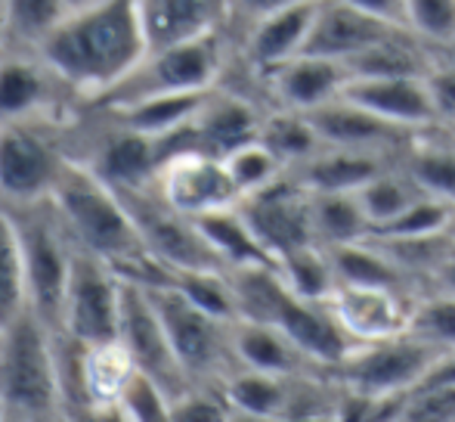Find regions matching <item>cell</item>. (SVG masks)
Listing matches in <instances>:
<instances>
[{"label":"cell","instance_id":"cell-1","mask_svg":"<svg viewBox=\"0 0 455 422\" xmlns=\"http://www.w3.org/2000/svg\"><path fill=\"white\" fill-rule=\"evenodd\" d=\"M37 56L81 106L100 103L149 56L140 0H102L91 10L68 12Z\"/></svg>","mask_w":455,"mask_h":422},{"label":"cell","instance_id":"cell-2","mask_svg":"<svg viewBox=\"0 0 455 422\" xmlns=\"http://www.w3.org/2000/svg\"><path fill=\"white\" fill-rule=\"evenodd\" d=\"M50 199L60 208L81 252L106 261L127 283L146 286V289L171 283V273L149 255L121 196L84 165L68 162L66 174Z\"/></svg>","mask_w":455,"mask_h":422},{"label":"cell","instance_id":"cell-3","mask_svg":"<svg viewBox=\"0 0 455 422\" xmlns=\"http://www.w3.org/2000/svg\"><path fill=\"white\" fill-rule=\"evenodd\" d=\"M0 401L10 422H68L56 336L35 314L4 329Z\"/></svg>","mask_w":455,"mask_h":422},{"label":"cell","instance_id":"cell-4","mask_svg":"<svg viewBox=\"0 0 455 422\" xmlns=\"http://www.w3.org/2000/svg\"><path fill=\"white\" fill-rule=\"evenodd\" d=\"M12 215L22 246L25 283H28V311L47 326L53 336H60V314L66 286L72 277V264L78 246L62 221L53 199L35 202V206L6 208Z\"/></svg>","mask_w":455,"mask_h":422},{"label":"cell","instance_id":"cell-5","mask_svg":"<svg viewBox=\"0 0 455 422\" xmlns=\"http://www.w3.org/2000/svg\"><path fill=\"white\" fill-rule=\"evenodd\" d=\"M440 357H443L440 348L406 332V336L384 338V342L354 345V351L331 369L329 379L347 398L394 404L419 392Z\"/></svg>","mask_w":455,"mask_h":422},{"label":"cell","instance_id":"cell-6","mask_svg":"<svg viewBox=\"0 0 455 422\" xmlns=\"http://www.w3.org/2000/svg\"><path fill=\"white\" fill-rule=\"evenodd\" d=\"M227 28L174 47L152 50L137 72L127 75L112 93L93 106H127L149 97H174V93H208L223 85L227 75Z\"/></svg>","mask_w":455,"mask_h":422},{"label":"cell","instance_id":"cell-7","mask_svg":"<svg viewBox=\"0 0 455 422\" xmlns=\"http://www.w3.org/2000/svg\"><path fill=\"white\" fill-rule=\"evenodd\" d=\"M146 289V286H143ZM162 326L171 338L177 361H180L189 385L220 388L233 373H239L233 354V323L202 311L183 296L177 286H149Z\"/></svg>","mask_w":455,"mask_h":422},{"label":"cell","instance_id":"cell-8","mask_svg":"<svg viewBox=\"0 0 455 422\" xmlns=\"http://www.w3.org/2000/svg\"><path fill=\"white\" fill-rule=\"evenodd\" d=\"M68 125L0 127V206H35L56 193L68 168Z\"/></svg>","mask_w":455,"mask_h":422},{"label":"cell","instance_id":"cell-9","mask_svg":"<svg viewBox=\"0 0 455 422\" xmlns=\"http://www.w3.org/2000/svg\"><path fill=\"white\" fill-rule=\"evenodd\" d=\"M81 100L37 53L0 50V127L72 125Z\"/></svg>","mask_w":455,"mask_h":422},{"label":"cell","instance_id":"cell-10","mask_svg":"<svg viewBox=\"0 0 455 422\" xmlns=\"http://www.w3.org/2000/svg\"><path fill=\"white\" fill-rule=\"evenodd\" d=\"M121 202L131 211L140 236H143L149 255L171 273H198V271H227L217 252L208 246L204 233L192 217L180 215L158 196L156 183L143 190L118 193Z\"/></svg>","mask_w":455,"mask_h":422},{"label":"cell","instance_id":"cell-11","mask_svg":"<svg viewBox=\"0 0 455 422\" xmlns=\"http://www.w3.org/2000/svg\"><path fill=\"white\" fill-rule=\"evenodd\" d=\"M121 292H124V280L106 261L78 248L72 277L66 286V298H62L60 336L78 345L118 338Z\"/></svg>","mask_w":455,"mask_h":422},{"label":"cell","instance_id":"cell-12","mask_svg":"<svg viewBox=\"0 0 455 422\" xmlns=\"http://www.w3.org/2000/svg\"><path fill=\"white\" fill-rule=\"evenodd\" d=\"M118 342L127 348L137 373L146 376L149 382H156L158 388H164L171 398H177L186 388H192L180 361H177L174 348H171V338L164 332L162 317H158L149 292L137 283H127V280H124V292H121Z\"/></svg>","mask_w":455,"mask_h":422},{"label":"cell","instance_id":"cell-13","mask_svg":"<svg viewBox=\"0 0 455 422\" xmlns=\"http://www.w3.org/2000/svg\"><path fill=\"white\" fill-rule=\"evenodd\" d=\"M239 211L251 227V233L258 236V242L264 246V252L273 258V264L294 248L316 246L310 221V193L291 174L242 199Z\"/></svg>","mask_w":455,"mask_h":422},{"label":"cell","instance_id":"cell-14","mask_svg":"<svg viewBox=\"0 0 455 422\" xmlns=\"http://www.w3.org/2000/svg\"><path fill=\"white\" fill-rule=\"evenodd\" d=\"M156 190L171 208L192 221L239 206V193L229 181L223 158L208 152H177L164 158L156 177Z\"/></svg>","mask_w":455,"mask_h":422},{"label":"cell","instance_id":"cell-15","mask_svg":"<svg viewBox=\"0 0 455 422\" xmlns=\"http://www.w3.org/2000/svg\"><path fill=\"white\" fill-rule=\"evenodd\" d=\"M419 296L378 286H335L329 296V311L354 345L384 342L409 332Z\"/></svg>","mask_w":455,"mask_h":422},{"label":"cell","instance_id":"cell-16","mask_svg":"<svg viewBox=\"0 0 455 422\" xmlns=\"http://www.w3.org/2000/svg\"><path fill=\"white\" fill-rule=\"evenodd\" d=\"M319 4L323 0L285 6V10H275L239 31V56L251 72V78H264L273 69L285 66L288 60L304 53Z\"/></svg>","mask_w":455,"mask_h":422},{"label":"cell","instance_id":"cell-17","mask_svg":"<svg viewBox=\"0 0 455 422\" xmlns=\"http://www.w3.org/2000/svg\"><path fill=\"white\" fill-rule=\"evenodd\" d=\"M313 131L319 134L323 146L329 150H354V152H378V156H396L406 152L419 134L403 131L396 125H387L378 115L365 112L350 100L338 97L331 103L307 112Z\"/></svg>","mask_w":455,"mask_h":422},{"label":"cell","instance_id":"cell-18","mask_svg":"<svg viewBox=\"0 0 455 422\" xmlns=\"http://www.w3.org/2000/svg\"><path fill=\"white\" fill-rule=\"evenodd\" d=\"M258 81L270 97V109L307 115L341 97L344 85H347V69H344V62L300 53Z\"/></svg>","mask_w":455,"mask_h":422},{"label":"cell","instance_id":"cell-19","mask_svg":"<svg viewBox=\"0 0 455 422\" xmlns=\"http://www.w3.org/2000/svg\"><path fill=\"white\" fill-rule=\"evenodd\" d=\"M341 97L403 131L425 134L437 127L427 78H354Z\"/></svg>","mask_w":455,"mask_h":422},{"label":"cell","instance_id":"cell-20","mask_svg":"<svg viewBox=\"0 0 455 422\" xmlns=\"http://www.w3.org/2000/svg\"><path fill=\"white\" fill-rule=\"evenodd\" d=\"M406 28H396L381 19H371L341 0H323L316 12V22L307 37L304 56H323V60L350 62L354 56L365 53L375 44L400 35Z\"/></svg>","mask_w":455,"mask_h":422},{"label":"cell","instance_id":"cell-21","mask_svg":"<svg viewBox=\"0 0 455 422\" xmlns=\"http://www.w3.org/2000/svg\"><path fill=\"white\" fill-rule=\"evenodd\" d=\"M140 12L149 53L229 28V0H140Z\"/></svg>","mask_w":455,"mask_h":422},{"label":"cell","instance_id":"cell-22","mask_svg":"<svg viewBox=\"0 0 455 422\" xmlns=\"http://www.w3.org/2000/svg\"><path fill=\"white\" fill-rule=\"evenodd\" d=\"M233 354L235 367L248 369V373H264V376H307V373H323L316 369L307 354L279 329L270 323H248V320H235L233 323Z\"/></svg>","mask_w":455,"mask_h":422},{"label":"cell","instance_id":"cell-23","mask_svg":"<svg viewBox=\"0 0 455 422\" xmlns=\"http://www.w3.org/2000/svg\"><path fill=\"white\" fill-rule=\"evenodd\" d=\"M403 158V156H400ZM396 156H378V152H354V150H329L325 146L319 156L307 165L288 171L307 193H356L378 174L400 165Z\"/></svg>","mask_w":455,"mask_h":422},{"label":"cell","instance_id":"cell-24","mask_svg":"<svg viewBox=\"0 0 455 422\" xmlns=\"http://www.w3.org/2000/svg\"><path fill=\"white\" fill-rule=\"evenodd\" d=\"M400 165L425 196L455 206V140L446 131L434 127L419 134L406 146Z\"/></svg>","mask_w":455,"mask_h":422},{"label":"cell","instance_id":"cell-25","mask_svg":"<svg viewBox=\"0 0 455 422\" xmlns=\"http://www.w3.org/2000/svg\"><path fill=\"white\" fill-rule=\"evenodd\" d=\"M294 382L282 379V376H264V373H248L239 369L223 382V394H227L229 407L235 413H245V417H258V419H273V422H285L291 417V401H294Z\"/></svg>","mask_w":455,"mask_h":422},{"label":"cell","instance_id":"cell-26","mask_svg":"<svg viewBox=\"0 0 455 422\" xmlns=\"http://www.w3.org/2000/svg\"><path fill=\"white\" fill-rule=\"evenodd\" d=\"M68 19L66 0H6L0 50L37 53L50 35Z\"/></svg>","mask_w":455,"mask_h":422},{"label":"cell","instance_id":"cell-27","mask_svg":"<svg viewBox=\"0 0 455 422\" xmlns=\"http://www.w3.org/2000/svg\"><path fill=\"white\" fill-rule=\"evenodd\" d=\"M335 267L338 286H378V289H400L421 298V292L396 271V264L371 239L350 242V246L325 248Z\"/></svg>","mask_w":455,"mask_h":422},{"label":"cell","instance_id":"cell-28","mask_svg":"<svg viewBox=\"0 0 455 422\" xmlns=\"http://www.w3.org/2000/svg\"><path fill=\"white\" fill-rule=\"evenodd\" d=\"M196 223L204 233V239H208V246L217 252V258L227 264V271L273 264V258L264 252V246L258 242V236L251 233L248 221L242 217L239 206L214 211V215H204V217H198Z\"/></svg>","mask_w":455,"mask_h":422},{"label":"cell","instance_id":"cell-29","mask_svg":"<svg viewBox=\"0 0 455 422\" xmlns=\"http://www.w3.org/2000/svg\"><path fill=\"white\" fill-rule=\"evenodd\" d=\"M313 239L323 248L350 246L371 236L360 202L354 193H310Z\"/></svg>","mask_w":455,"mask_h":422},{"label":"cell","instance_id":"cell-30","mask_svg":"<svg viewBox=\"0 0 455 422\" xmlns=\"http://www.w3.org/2000/svg\"><path fill=\"white\" fill-rule=\"evenodd\" d=\"M260 143L285 165V171H294L307 165L313 156L325 150L319 134L313 131L310 118L300 112H285V109H270L260 127Z\"/></svg>","mask_w":455,"mask_h":422},{"label":"cell","instance_id":"cell-31","mask_svg":"<svg viewBox=\"0 0 455 422\" xmlns=\"http://www.w3.org/2000/svg\"><path fill=\"white\" fill-rule=\"evenodd\" d=\"M356 202H360L365 221H369L371 233L384 230L387 223H394L403 211H409L419 199H425L412 177L403 171V165H394L384 174H378L375 181H369L365 187L356 190Z\"/></svg>","mask_w":455,"mask_h":422},{"label":"cell","instance_id":"cell-32","mask_svg":"<svg viewBox=\"0 0 455 422\" xmlns=\"http://www.w3.org/2000/svg\"><path fill=\"white\" fill-rule=\"evenodd\" d=\"M28 311V283H25L22 246L12 215L0 206V329H10Z\"/></svg>","mask_w":455,"mask_h":422},{"label":"cell","instance_id":"cell-33","mask_svg":"<svg viewBox=\"0 0 455 422\" xmlns=\"http://www.w3.org/2000/svg\"><path fill=\"white\" fill-rule=\"evenodd\" d=\"M282 283L304 302H329V296L335 292V267L323 246H304L294 252L282 255L275 261Z\"/></svg>","mask_w":455,"mask_h":422},{"label":"cell","instance_id":"cell-34","mask_svg":"<svg viewBox=\"0 0 455 422\" xmlns=\"http://www.w3.org/2000/svg\"><path fill=\"white\" fill-rule=\"evenodd\" d=\"M223 165H227L229 181H233L235 193H239V202L260 193V190L273 187V183H279L282 177L288 174L285 165L260 143V137L254 140V143H245L235 152H229V156L223 158Z\"/></svg>","mask_w":455,"mask_h":422},{"label":"cell","instance_id":"cell-35","mask_svg":"<svg viewBox=\"0 0 455 422\" xmlns=\"http://www.w3.org/2000/svg\"><path fill=\"white\" fill-rule=\"evenodd\" d=\"M409 332L440 351H455V298L443 292L421 296L409 320Z\"/></svg>","mask_w":455,"mask_h":422},{"label":"cell","instance_id":"cell-36","mask_svg":"<svg viewBox=\"0 0 455 422\" xmlns=\"http://www.w3.org/2000/svg\"><path fill=\"white\" fill-rule=\"evenodd\" d=\"M406 28L431 50L455 41V0H406Z\"/></svg>","mask_w":455,"mask_h":422},{"label":"cell","instance_id":"cell-37","mask_svg":"<svg viewBox=\"0 0 455 422\" xmlns=\"http://www.w3.org/2000/svg\"><path fill=\"white\" fill-rule=\"evenodd\" d=\"M450 215L452 206L440 199H419L409 211H403L394 223H387L384 230L371 236H384V239H421V236H443L446 227H450Z\"/></svg>","mask_w":455,"mask_h":422},{"label":"cell","instance_id":"cell-38","mask_svg":"<svg viewBox=\"0 0 455 422\" xmlns=\"http://www.w3.org/2000/svg\"><path fill=\"white\" fill-rule=\"evenodd\" d=\"M171 413L174 422H233V407L223 388L211 385H192L171 398Z\"/></svg>","mask_w":455,"mask_h":422},{"label":"cell","instance_id":"cell-39","mask_svg":"<svg viewBox=\"0 0 455 422\" xmlns=\"http://www.w3.org/2000/svg\"><path fill=\"white\" fill-rule=\"evenodd\" d=\"M121 410L131 422H174L171 413V394L164 388H158L156 382H149L146 376H137L127 388V394L121 398Z\"/></svg>","mask_w":455,"mask_h":422},{"label":"cell","instance_id":"cell-40","mask_svg":"<svg viewBox=\"0 0 455 422\" xmlns=\"http://www.w3.org/2000/svg\"><path fill=\"white\" fill-rule=\"evenodd\" d=\"M427 91H431L437 127H455V66L434 56L427 72Z\"/></svg>","mask_w":455,"mask_h":422},{"label":"cell","instance_id":"cell-41","mask_svg":"<svg viewBox=\"0 0 455 422\" xmlns=\"http://www.w3.org/2000/svg\"><path fill=\"white\" fill-rule=\"evenodd\" d=\"M294 4H307V0H229V28H248L258 19L270 16L275 10H285Z\"/></svg>","mask_w":455,"mask_h":422},{"label":"cell","instance_id":"cell-42","mask_svg":"<svg viewBox=\"0 0 455 422\" xmlns=\"http://www.w3.org/2000/svg\"><path fill=\"white\" fill-rule=\"evenodd\" d=\"M341 4L354 6V10H360L371 19H381L387 25H396V28H406V0H341Z\"/></svg>","mask_w":455,"mask_h":422},{"label":"cell","instance_id":"cell-43","mask_svg":"<svg viewBox=\"0 0 455 422\" xmlns=\"http://www.w3.org/2000/svg\"><path fill=\"white\" fill-rule=\"evenodd\" d=\"M419 392H455V351H443V357L427 373Z\"/></svg>","mask_w":455,"mask_h":422},{"label":"cell","instance_id":"cell-44","mask_svg":"<svg viewBox=\"0 0 455 422\" xmlns=\"http://www.w3.org/2000/svg\"><path fill=\"white\" fill-rule=\"evenodd\" d=\"M431 292H443V296H452L455 298V242L450 246V252H446L443 264H440L437 277H434V289ZM427 292V296H431Z\"/></svg>","mask_w":455,"mask_h":422},{"label":"cell","instance_id":"cell-45","mask_svg":"<svg viewBox=\"0 0 455 422\" xmlns=\"http://www.w3.org/2000/svg\"><path fill=\"white\" fill-rule=\"evenodd\" d=\"M68 422H131L121 407H87V410H75Z\"/></svg>","mask_w":455,"mask_h":422},{"label":"cell","instance_id":"cell-46","mask_svg":"<svg viewBox=\"0 0 455 422\" xmlns=\"http://www.w3.org/2000/svg\"><path fill=\"white\" fill-rule=\"evenodd\" d=\"M341 413H323V417H298V419H288V422H344Z\"/></svg>","mask_w":455,"mask_h":422},{"label":"cell","instance_id":"cell-47","mask_svg":"<svg viewBox=\"0 0 455 422\" xmlns=\"http://www.w3.org/2000/svg\"><path fill=\"white\" fill-rule=\"evenodd\" d=\"M102 4V0H66L68 12H78V10H91V6Z\"/></svg>","mask_w":455,"mask_h":422},{"label":"cell","instance_id":"cell-48","mask_svg":"<svg viewBox=\"0 0 455 422\" xmlns=\"http://www.w3.org/2000/svg\"><path fill=\"white\" fill-rule=\"evenodd\" d=\"M233 422H273V419H258V417H245V413L233 410Z\"/></svg>","mask_w":455,"mask_h":422},{"label":"cell","instance_id":"cell-49","mask_svg":"<svg viewBox=\"0 0 455 422\" xmlns=\"http://www.w3.org/2000/svg\"><path fill=\"white\" fill-rule=\"evenodd\" d=\"M446 236L455 242V206H452V215H450V227H446Z\"/></svg>","mask_w":455,"mask_h":422},{"label":"cell","instance_id":"cell-50","mask_svg":"<svg viewBox=\"0 0 455 422\" xmlns=\"http://www.w3.org/2000/svg\"><path fill=\"white\" fill-rule=\"evenodd\" d=\"M0 422H10V413H6V407H4V401H0Z\"/></svg>","mask_w":455,"mask_h":422},{"label":"cell","instance_id":"cell-51","mask_svg":"<svg viewBox=\"0 0 455 422\" xmlns=\"http://www.w3.org/2000/svg\"><path fill=\"white\" fill-rule=\"evenodd\" d=\"M4 4L6 0H0V28H4Z\"/></svg>","mask_w":455,"mask_h":422},{"label":"cell","instance_id":"cell-52","mask_svg":"<svg viewBox=\"0 0 455 422\" xmlns=\"http://www.w3.org/2000/svg\"><path fill=\"white\" fill-rule=\"evenodd\" d=\"M440 131H446V134H450V137L455 140V127H440Z\"/></svg>","mask_w":455,"mask_h":422},{"label":"cell","instance_id":"cell-53","mask_svg":"<svg viewBox=\"0 0 455 422\" xmlns=\"http://www.w3.org/2000/svg\"><path fill=\"white\" fill-rule=\"evenodd\" d=\"M0 338H4V329H0Z\"/></svg>","mask_w":455,"mask_h":422}]
</instances>
